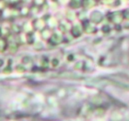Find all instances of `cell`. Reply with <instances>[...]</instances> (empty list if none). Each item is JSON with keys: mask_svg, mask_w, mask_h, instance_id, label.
<instances>
[{"mask_svg": "<svg viewBox=\"0 0 129 121\" xmlns=\"http://www.w3.org/2000/svg\"><path fill=\"white\" fill-rule=\"evenodd\" d=\"M72 33H73V35H74V36H79V35H81V31H80L78 26H74V28H73Z\"/></svg>", "mask_w": 129, "mask_h": 121, "instance_id": "1", "label": "cell"}]
</instances>
